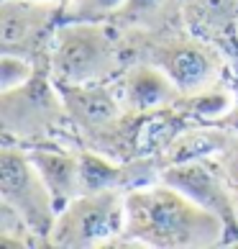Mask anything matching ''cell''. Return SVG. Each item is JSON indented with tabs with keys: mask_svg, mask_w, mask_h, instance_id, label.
Wrapping results in <instances>:
<instances>
[{
	"mask_svg": "<svg viewBox=\"0 0 238 249\" xmlns=\"http://www.w3.org/2000/svg\"><path fill=\"white\" fill-rule=\"evenodd\" d=\"M121 242L159 249L223 247L225 226L177 188L157 180L126 193Z\"/></svg>",
	"mask_w": 238,
	"mask_h": 249,
	"instance_id": "1",
	"label": "cell"
},
{
	"mask_svg": "<svg viewBox=\"0 0 238 249\" xmlns=\"http://www.w3.org/2000/svg\"><path fill=\"white\" fill-rule=\"evenodd\" d=\"M128 67L121 29L111 21H62L51 36L49 72L62 85L113 82Z\"/></svg>",
	"mask_w": 238,
	"mask_h": 249,
	"instance_id": "2",
	"label": "cell"
},
{
	"mask_svg": "<svg viewBox=\"0 0 238 249\" xmlns=\"http://www.w3.org/2000/svg\"><path fill=\"white\" fill-rule=\"evenodd\" d=\"M126 44V57L131 62H151L169 75V80L182 90V95H192L225 82V75L233 67L213 44L200 39L187 29L169 34H139L121 31Z\"/></svg>",
	"mask_w": 238,
	"mask_h": 249,
	"instance_id": "3",
	"label": "cell"
},
{
	"mask_svg": "<svg viewBox=\"0 0 238 249\" xmlns=\"http://www.w3.org/2000/svg\"><path fill=\"white\" fill-rule=\"evenodd\" d=\"M0 124L5 142L33 144L62 139L79 144L64 98L49 72V59H44L23 85L0 93Z\"/></svg>",
	"mask_w": 238,
	"mask_h": 249,
	"instance_id": "4",
	"label": "cell"
},
{
	"mask_svg": "<svg viewBox=\"0 0 238 249\" xmlns=\"http://www.w3.org/2000/svg\"><path fill=\"white\" fill-rule=\"evenodd\" d=\"M126 224V193L123 190H95L79 193L67 203L54 221L49 247L87 249L121 242Z\"/></svg>",
	"mask_w": 238,
	"mask_h": 249,
	"instance_id": "5",
	"label": "cell"
},
{
	"mask_svg": "<svg viewBox=\"0 0 238 249\" xmlns=\"http://www.w3.org/2000/svg\"><path fill=\"white\" fill-rule=\"evenodd\" d=\"M0 198L21 213V218L33 229L44 247H49V236L59 211L29 152L16 142H3L0 149Z\"/></svg>",
	"mask_w": 238,
	"mask_h": 249,
	"instance_id": "6",
	"label": "cell"
},
{
	"mask_svg": "<svg viewBox=\"0 0 238 249\" xmlns=\"http://www.w3.org/2000/svg\"><path fill=\"white\" fill-rule=\"evenodd\" d=\"M59 0H3L0 3V54L33 62L49 59L51 36L64 21Z\"/></svg>",
	"mask_w": 238,
	"mask_h": 249,
	"instance_id": "7",
	"label": "cell"
},
{
	"mask_svg": "<svg viewBox=\"0 0 238 249\" xmlns=\"http://www.w3.org/2000/svg\"><path fill=\"white\" fill-rule=\"evenodd\" d=\"M161 182L177 188L182 196L195 200L200 208L210 211L225 226V244H238V213L231 196V188L225 182L223 167L218 157L195 162L167 164L161 170Z\"/></svg>",
	"mask_w": 238,
	"mask_h": 249,
	"instance_id": "8",
	"label": "cell"
},
{
	"mask_svg": "<svg viewBox=\"0 0 238 249\" xmlns=\"http://www.w3.org/2000/svg\"><path fill=\"white\" fill-rule=\"evenodd\" d=\"M29 152L31 162L36 164L41 180L54 198L57 211H62L67 203H72L82 193V162H79V144L75 142H33L21 144Z\"/></svg>",
	"mask_w": 238,
	"mask_h": 249,
	"instance_id": "9",
	"label": "cell"
},
{
	"mask_svg": "<svg viewBox=\"0 0 238 249\" xmlns=\"http://www.w3.org/2000/svg\"><path fill=\"white\" fill-rule=\"evenodd\" d=\"M187 31L223 54L238 72V0H182Z\"/></svg>",
	"mask_w": 238,
	"mask_h": 249,
	"instance_id": "10",
	"label": "cell"
},
{
	"mask_svg": "<svg viewBox=\"0 0 238 249\" xmlns=\"http://www.w3.org/2000/svg\"><path fill=\"white\" fill-rule=\"evenodd\" d=\"M113 82L123 106L131 113L141 116H151L164 108H172L182 98V90L169 80L167 72L151 62H131L121 72V77H115Z\"/></svg>",
	"mask_w": 238,
	"mask_h": 249,
	"instance_id": "11",
	"label": "cell"
},
{
	"mask_svg": "<svg viewBox=\"0 0 238 249\" xmlns=\"http://www.w3.org/2000/svg\"><path fill=\"white\" fill-rule=\"evenodd\" d=\"M111 23L121 31L139 34H169L187 29L182 0H126L111 16Z\"/></svg>",
	"mask_w": 238,
	"mask_h": 249,
	"instance_id": "12",
	"label": "cell"
},
{
	"mask_svg": "<svg viewBox=\"0 0 238 249\" xmlns=\"http://www.w3.org/2000/svg\"><path fill=\"white\" fill-rule=\"evenodd\" d=\"M231 128L215 126V124H203V126H187L185 131L177 134L167 149L161 152L164 167L167 164H179V162H195V160H210L218 157L233 139Z\"/></svg>",
	"mask_w": 238,
	"mask_h": 249,
	"instance_id": "13",
	"label": "cell"
},
{
	"mask_svg": "<svg viewBox=\"0 0 238 249\" xmlns=\"http://www.w3.org/2000/svg\"><path fill=\"white\" fill-rule=\"evenodd\" d=\"M0 247H44L16 208L0 200Z\"/></svg>",
	"mask_w": 238,
	"mask_h": 249,
	"instance_id": "14",
	"label": "cell"
},
{
	"mask_svg": "<svg viewBox=\"0 0 238 249\" xmlns=\"http://www.w3.org/2000/svg\"><path fill=\"white\" fill-rule=\"evenodd\" d=\"M126 0H67L64 21H111Z\"/></svg>",
	"mask_w": 238,
	"mask_h": 249,
	"instance_id": "15",
	"label": "cell"
},
{
	"mask_svg": "<svg viewBox=\"0 0 238 249\" xmlns=\"http://www.w3.org/2000/svg\"><path fill=\"white\" fill-rule=\"evenodd\" d=\"M41 62H33L29 57H18V54H0V93L13 90L23 85L26 80L33 77Z\"/></svg>",
	"mask_w": 238,
	"mask_h": 249,
	"instance_id": "16",
	"label": "cell"
},
{
	"mask_svg": "<svg viewBox=\"0 0 238 249\" xmlns=\"http://www.w3.org/2000/svg\"><path fill=\"white\" fill-rule=\"evenodd\" d=\"M218 162L223 167V175H225V182L231 188V196H233V203H236V213H238V131L233 134L231 144L218 154Z\"/></svg>",
	"mask_w": 238,
	"mask_h": 249,
	"instance_id": "17",
	"label": "cell"
},
{
	"mask_svg": "<svg viewBox=\"0 0 238 249\" xmlns=\"http://www.w3.org/2000/svg\"><path fill=\"white\" fill-rule=\"evenodd\" d=\"M59 3H67V0H59Z\"/></svg>",
	"mask_w": 238,
	"mask_h": 249,
	"instance_id": "18",
	"label": "cell"
}]
</instances>
